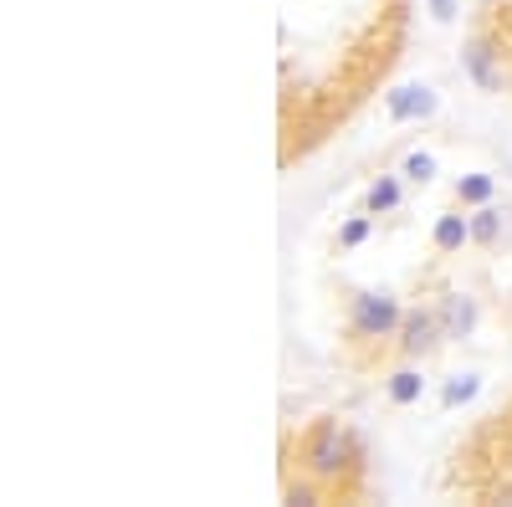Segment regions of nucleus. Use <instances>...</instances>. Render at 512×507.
Wrapping results in <instances>:
<instances>
[{
  "instance_id": "2",
  "label": "nucleus",
  "mask_w": 512,
  "mask_h": 507,
  "mask_svg": "<svg viewBox=\"0 0 512 507\" xmlns=\"http://www.w3.org/2000/svg\"><path fill=\"white\" fill-rule=\"evenodd\" d=\"M441 344H446V328H441L436 303H431V308L410 303V308H405V323H400V333H395V359H420V364H425Z\"/></svg>"
},
{
  "instance_id": "4",
  "label": "nucleus",
  "mask_w": 512,
  "mask_h": 507,
  "mask_svg": "<svg viewBox=\"0 0 512 507\" xmlns=\"http://www.w3.org/2000/svg\"><path fill=\"white\" fill-rule=\"evenodd\" d=\"M420 395H425V369H420V359H395V369L384 374V400L400 405V410H410V405H420Z\"/></svg>"
},
{
  "instance_id": "7",
  "label": "nucleus",
  "mask_w": 512,
  "mask_h": 507,
  "mask_svg": "<svg viewBox=\"0 0 512 507\" xmlns=\"http://www.w3.org/2000/svg\"><path fill=\"white\" fill-rule=\"evenodd\" d=\"M384 108H390L395 123H415L436 108V93L431 88H395V93H384Z\"/></svg>"
},
{
  "instance_id": "11",
  "label": "nucleus",
  "mask_w": 512,
  "mask_h": 507,
  "mask_svg": "<svg viewBox=\"0 0 512 507\" xmlns=\"http://www.w3.org/2000/svg\"><path fill=\"white\" fill-rule=\"evenodd\" d=\"M369 231H374V216H369V210L349 216V226L338 231V251H354V246H364V241H369Z\"/></svg>"
},
{
  "instance_id": "5",
  "label": "nucleus",
  "mask_w": 512,
  "mask_h": 507,
  "mask_svg": "<svg viewBox=\"0 0 512 507\" xmlns=\"http://www.w3.org/2000/svg\"><path fill=\"white\" fill-rule=\"evenodd\" d=\"M405 175H400V169H384V175H374L369 180V190H364V210H369V216L379 221V216H395V210L405 205Z\"/></svg>"
},
{
  "instance_id": "6",
  "label": "nucleus",
  "mask_w": 512,
  "mask_h": 507,
  "mask_svg": "<svg viewBox=\"0 0 512 507\" xmlns=\"http://www.w3.org/2000/svg\"><path fill=\"white\" fill-rule=\"evenodd\" d=\"M436 313H441V328H446V344L472 338V328H477V298H466V292H446V298L436 303Z\"/></svg>"
},
{
  "instance_id": "9",
  "label": "nucleus",
  "mask_w": 512,
  "mask_h": 507,
  "mask_svg": "<svg viewBox=\"0 0 512 507\" xmlns=\"http://www.w3.org/2000/svg\"><path fill=\"white\" fill-rule=\"evenodd\" d=\"M451 200H456L461 210H477V205L497 200V180H492V175H461L456 190H451Z\"/></svg>"
},
{
  "instance_id": "12",
  "label": "nucleus",
  "mask_w": 512,
  "mask_h": 507,
  "mask_svg": "<svg viewBox=\"0 0 512 507\" xmlns=\"http://www.w3.org/2000/svg\"><path fill=\"white\" fill-rule=\"evenodd\" d=\"M482 385H477V374H461V379H451V385L441 390V405L446 410H456V405H466V400H472Z\"/></svg>"
},
{
  "instance_id": "3",
  "label": "nucleus",
  "mask_w": 512,
  "mask_h": 507,
  "mask_svg": "<svg viewBox=\"0 0 512 507\" xmlns=\"http://www.w3.org/2000/svg\"><path fill=\"white\" fill-rule=\"evenodd\" d=\"M466 246H472V210H461V205L441 210L431 221V251L436 257H461Z\"/></svg>"
},
{
  "instance_id": "8",
  "label": "nucleus",
  "mask_w": 512,
  "mask_h": 507,
  "mask_svg": "<svg viewBox=\"0 0 512 507\" xmlns=\"http://www.w3.org/2000/svg\"><path fill=\"white\" fill-rule=\"evenodd\" d=\"M502 231H507V210H502L497 200H487V205L472 210V246L497 251V246H502Z\"/></svg>"
},
{
  "instance_id": "10",
  "label": "nucleus",
  "mask_w": 512,
  "mask_h": 507,
  "mask_svg": "<svg viewBox=\"0 0 512 507\" xmlns=\"http://www.w3.org/2000/svg\"><path fill=\"white\" fill-rule=\"evenodd\" d=\"M400 175H405L410 185H431V180H436V154H431V149H410V154L400 159Z\"/></svg>"
},
{
  "instance_id": "1",
  "label": "nucleus",
  "mask_w": 512,
  "mask_h": 507,
  "mask_svg": "<svg viewBox=\"0 0 512 507\" xmlns=\"http://www.w3.org/2000/svg\"><path fill=\"white\" fill-rule=\"evenodd\" d=\"M292 467H297V477H282V482L308 477L323 487V502L364 497V446L338 415H318L313 426L297 431V441H287V472Z\"/></svg>"
}]
</instances>
